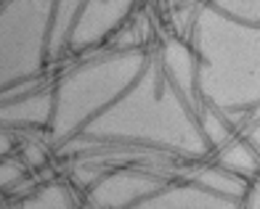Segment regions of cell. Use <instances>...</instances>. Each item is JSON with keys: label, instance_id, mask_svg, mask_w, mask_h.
Masks as SVG:
<instances>
[{"label": "cell", "instance_id": "cell-2", "mask_svg": "<svg viewBox=\"0 0 260 209\" xmlns=\"http://www.w3.org/2000/svg\"><path fill=\"white\" fill-rule=\"evenodd\" d=\"M197 85L207 106L244 111L260 103V27L205 3L194 19Z\"/></svg>", "mask_w": 260, "mask_h": 209}, {"label": "cell", "instance_id": "cell-9", "mask_svg": "<svg viewBox=\"0 0 260 209\" xmlns=\"http://www.w3.org/2000/svg\"><path fill=\"white\" fill-rule=\"evenodd\" d=\"M53 111H56V93L38 90L29 93V96L3 101L0 122H3V130H8V127H51Z\"/></svg>", "mask_w": 260, "mask_h": 209}, {"label": "cell", "instance_id": "cell-10", "mask_svg": "<svg viewBox=\"0 0 260 209\" xmlns=\"http://www.w3.org/2000/svg\"><path fill=\"white\" fill-rule=\"evenodd\" d=\"M191 180L199 183L202 188L223 196V199L236 201L239 206L244 204V196H247V191H250V180L236 175V172H231V170H226V167H220V164L202 167V170L191 172Z\"/></svg>", "mask_w": 260, "mask_h": 209}, {"label": "cell", "instance_id": "cell-13", "mask_svg": "<svg viewBox=\"0 0 260 209\" xmlns=\"http://www.w3.org/2000/svg\"><path fill=\"white\" fill-rule=\"evenodd\" d=\"M21 206H27V209H69V206H75V196L69 193L67 185L48 183L35 191L29 199L21 201Z\"/></svg>", "mask_w": 260, "mask_h": 209}, {"label": "cell", "instance_id": "cell-8", "mask_svg": "<svg viewBox=\"0 0 260 209\" xmlns=\"http://www.w3.org/2000/svg\"><path fill=\"white\" fill-rule=\"evenodd\" d=\"M234 206L239 204L202 188L194 180L165 185L162 191H157L154 196H149V199L138 204V209H234Z\"/></svg>", "mask_w": 260, "mask_h": 209}, {"label": "cell", "instance_id": "cell-3", "mask_svg": "<svg viewBox=\"0 0 260 209\" xmlns=\"http://www.w3.org/2000/svg\"><path fill=\"white\" fill-rule=\"evenodd\" d=\"M149 64L146 51H117L106 59L77 66L69 72L56 93V111L51 122V146L61 148L67 141L82 133L93 117L122 96V93L138 79Z\"/></svg>", "mask_w": 260, "mask_h": 209}, {"label": "cell", "instance_id": "cell-15", "mask_svg": "<svg viewBox=\"0 0 260 209\" xmlns=\"http://www.w3.org/2000/svg\"><path fill=\"white\" fill-rule=\"evenodd\" d=\"M210 6L236 21L260 27V0H210Z\"/></svg>", "mask_w": 260, "mask_h": 209}, {"label": "cell", "instance_id": "cell-16", "mask_svg": "<svg viewBox=\"0 0 260 209\" xmlns=\"http://www.w3.org/2000/svg\"><path fill=\"white\" fill-rule=\"evenodd\" d=\"M141 43H144V34L138 32V24L127 27V29H122V32H114V45H117L120 51H136Z\"/></svg>", "mask_w": 260, "mask_h": 209}, {"label": "cell", "instance_id": "cell-11", "mask_svg": "<svg viewBox=\"0 0 260 209\" xmlns=\"http://www.w3.org/2000/svg\"><path fill=\"white\" fill-rule=\"evenodd\" d=\"M82 3L85 0H56L51 32H48V59H58L69 48V40H72V32L77 27Z\"/></svg>", "mask_w": 260, "mask_h": 209}, {"label": "cell", "instance_id": "cell-4", "mask_svg": "<svg viewBox=\"0 0 260 209\" xmlns=\"http://www.w3.org/2000/svg\"><path fill=\"white\" fill-rule=\"evenodd\" d=\"M56 0H6L0 11V85L35 79L48 59Z\"/></svg>", "mask_w": 260, "mask_h": 209}, {"label": "cell", "instance_id": "cell-20", "mask_svg": "<svg viewBox=\"0 0 260 209\" xmlns=\"http://www.w3.org/2000/svg\"><path fill=\"white\" fill-rule=\"evenodd\" d=\"M247 141H250L257 151H260V122H255L252 124V130H250V135H247Z\"/></svg>", "mask_w": 260, "mask_h": 209}, {"label": "cell", "instance_id": "cell-1", "mask_svg": "<svg viewBox=\"0 0 260 209\" xmlns=\"http://www.w3.org/2000/svg\"><path fill=\"white\" fill-rule=\"evenodd\" d=\"M80 135L93 143L154 148L183 159H202L210 151L199 114L170 82L162 61H149L136 82L109 109L93 117Z\"/></svg>", "mask_w": 260, "mask_h": 209}, {"label": "cell", "instance_id": "cell-5", "mask_svg": "<svg viewBox=\"0 0 260 209\" xmlns=\"http://www.w3.org/2000/svg\"><path fill=\"white\" fill-rule=\"evenodd\" d=\"M162 178L144 170H114L101 175L88 188L90 206H138L144 199L165 188Z\"/></svg>", "mask_w": 260, "mask_h": 209}, {"label": "cell", "instance_id": "cell-12", "mask_svg": "<svg viewBox=\"0 0 260 209\" xmlns=\"http://www.w3.org/2000/svg\"><path fill=\"white\" fill-rule=\"evenodd\" d=\"M218 164L250 180L260 172V151L250 141H229L226 146H220Z\"/></svg>", "mask_w": 260, "mask_h": 209}, {"label": "cell", "instance_id": "cell-17", "mask_svg": "<svg viewBox=\"0 0 260 209\" xmlns=\"http://www.w3.org/2000/svg\"><path fill=\"white\" fill-rule=\"evenodd\" d=\"M21 178V167L16 161H3V175H0V185L8 188V185H14L16 180Z\"/></svg>", "mask_w": 260, "mask_h": 209}, {"label": "cell", "instance_id": "cell-18", "mask_svg": "<svg viewBox=\"0 0 260 209\" xmlns=\"http://www.w3.org/2000/svg\"><path fill=\"white\" fill-rule=\"evenodd\" d=\"M24 159H27L29 167H40L43 161H45V151H43L40 146H32V143H29V146L24 148Z\"/></svg>", "mask_w": 260, "mask_h": 209}, {"label": "cell", "instance_id": "cell-19", "mask_svg": "<svg viewBox=\"0 0 260 209\" xmlns=\"http://www.w3.org/2000/svg\"><path fill=\"white\" fill-rule=\"evenodd\" d=\"M244 206H260V185H250V191L244 196Z\"/></svg>", "mask_w": 260, "mask_h": 209}, {"label": "cell", "instance_id": "cell-14", "mask_svg": "<svg viewBox=\"0 0 260 209\" xmlns=\"http://www.w3.org/2000/svg\"><path fill=\"white\" fill-rule=\"evenodd\" d=\"M199 127H202V135L207 138L210 148H220L231 141V124L226 122V114L207 106V103L199 111Z\"/></svg>", "mask_w": 260, "mask_h": 209}, {"label": "cell", "instance_id": "cell-7", "mask_svg": "<svg viewBox=\"0 0 260 209\" xmlns=\"http://www.w3.org/2000/svg\"><path fill=\"white\" fill-rule=\"evenodd\" d=\"M159 61H162L165 74L170 77V82L181 90V96L188 101V106L199 114L205 109V101L199 96V85H197V66H199L197 53L181 40H168L162 45Z\"/></svg>", "mask_w": 260, "mask_h": 209}, {"label": "cell", "instance_id": "cell-6", "mask_svg": "<svg viewBox=\"0 0 260 209\" xmlns=\"http://www.w3.org/2000/svg\"><path fill=\"white\" fill-rule=\"evenodd\" d=\"M136 3L138 0H85L72 40H69V51H85L104 43L122 27Z\"/></svg>", "mask_w": 260, "mask_h": 209}]
</instances>
